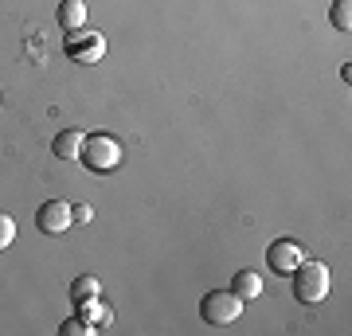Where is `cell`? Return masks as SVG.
I'll use <instances>...</instances> for the list:
<instances>
[{"instance_id": "obj_10", "label": "cell", "mask_w": 352, "mask_h": 336, "mask_svg": "<svg viewBox=\"0 0 352 336\" xmlns=\"http://www.w3.org/2000/svg\"><path fill=\"white\" fill-rule=\"evenodd\" d=\"M231 293L243 301H254L258 293H263V278L254 274V270H239V274L231 278Z\"/></svg>"}, {"instance_id": "obj_7", "label": "cell", "mask_w": 352, "mask_h": 336, "mask_svg": "<svg viewBox=\"0 0 352 336\" xmlns=\"http://www.w3.org/2000/svg\"><path fill=\"white\" fill-rule=\"evenodd\" d=\"M75 309H78V317H82V321L90 324V328H110V324H113V309H110V305H106L102 298L78 301Z\"/></svg>"}, {"instance_id": "obj_8", "label": "cell", "mask_w": 352, "mask_h": 336, "mask_svg": "<svg viewBox=\"0 0 352 336\" xmlns=\"http://www.w3.org/2000/svg\"><path fill=\"white\" fill-rule=\"evenodd\" d=\"M82 145H87V133H78V129H63V133H55V141H51V153H55L59 161H78Z\"/></svg>"}, {"instance_id": "obj_11", "label": "cell", "mask_w": 352, "mask_h": 336, "mask_svg": "<svg viewBox=\"0 0 352 336\" xmlns=\"http://www.w3.org/2000/svg\"><path fill=\"white\" fill-rule=\"evenodd\" d=\"M102 293V282L94 274H82V278H75V282H71V301H90V298H98Z\"/></svg>"}, {"instance_id": "obj_4", "label": "cell", "mask_w": 352, "mask_h": 336, "mask_svg": "<svg viewBox=\"0 0 352 336\" xmlns=\"http://www.w3.org/2000/svg\"><path fill=\"white\" fill-rule=\"evenodd\" d=\"M243 309H247V301L235 298L231 289H212V293H204V301H200V317L208 324H231V321H239Z\"/></svg>"}, {"instance_id": "obj_6", "label": "cell", "mask_w": 352, "mask_h": 336, "mask_svg": "<svg viewBox=\"0 0 352 336\" xmlns=\"http://www.w3.org/2000/svg\"><path fill=\"white\" fill-rule=\"evenodd\" d=\"M302 262H305V250H302V243H294V238H278V243H270V250H266V266H270L274 274L289 278Z\"/></svg>"}, {"instance_id": "obj_2", "label": "cell", "mask_w": 352, "mask_h": 336, "mask_svg": "<svg viewBox=\"0 0 352 336\" xmlns=\"http://www.w3.org/2000/svg\"><path fill=\"white\" fill-rule=\"evenodd\" d=\"M122 141L110 137V133H94V137H87V145H82V153H78V161L87 164L90 172H113L118 164H122Z\"/></svg>"}, {"instance_id": "obj_13", "label": "cell", "mask_w": 352, "mask_h": 336, "mask_svg": "<svg viewBox=\"0 0 352 336\" xmlns=\"http://www.w3.org/2000/svg\"><path fill=\"white\" fill-rule=\"evenodd\" d=\"M59 336H94V328H90V324L75 313V317H67V321L59 324Z\"/></svg>"}, {"instance_id": "obj_5", "label": "cell", "mask_w": 352, "mask_h": 336, "mask_svg": "<svg viewBox=\"0 0 352 336\" xmlns=\"http://www.w3.org/2000/svg\"><path fill=\"white\" fill-rule=\"evenodd\" d=\"M36 227L43 231V235H63V231H71V227H75L71 203H67V199H47V203H39Z\"/></svg>"}, {"instance_id": "obj_12", "label": "cell", "mask_w": 352, "mask_h": 336, "mask_svg": "<svg viewBox=\"0 0 352 336\" xmlns=\"http://www.w3.org/2000/svg\"><path fill=\"white\" fill-rule=\"evenodd\" d=\"M329 24L337 27V32H349L352 27V0H333V8H329Z\"/></svg>"}, {"instance_id": "obj_9", "label": "cell", "mask_w": 352, "mask_h": 336, "mask_svg": "<svg viewBox=\"0 0 352 336\" xmlns=\"http://www.w3.org/2000/svg\"><path fill=\"white\" fill-rule=\"evenodd\" d=\"M55 20L63 32H78V27L87 24V4L82 0H63L59 8H55Z\"/></svg>"}, {"instance_id": "obj_3", "label": "cell", "mask_w": 352, "mask_h": 336, "mask_svg": "<svg viewBox=\"0 0 352 336\" xmlns=\"http://www.w3.org/2000/svg\"><path fill=\"white\" fill-rule=\"evenodd\" d=\"M63 51L67 59L78 63V67H94V63H102V55H106V36L102 32H67L63 36Z\"/></svg>"}, {"instance_id": "obj_1", "label": "cell", "mask_w": 352, "mask_h": 336, "mask_svg": "<svg viewBox=\"0 0 352 336\" xmlns=\"http://www.w3.org/2000/svg\"><path fill=\"white\" fill-rule=\"evenodd\" d=\"M294 298L302 301V305H317V301H325L329 293V266L325 262H317V258H305L298 270H294Z\"/></svg>"}, {"instance_id": "obj_14", "label": "cell", "mask_w": 352, "mask_h": 336, "mask_svg": "<svg viewBox=\"0 0 352 336\" xmlns=\"http://www.w3.org/2000/svg\"><path fill=\"white\" fill-rule=\"evenodd\" d=\"M12 243H16V219L0 212V250H8Z\"/></svg>"}, {"instance_id": "obj_15", "label": "cell", "mask_w": 352, "mask_h": 336, "mask_svg": "<svg viewBox=\"0 0 352 336\" xmlns=\"http://www.w3.org/2000/svg\"><path fill=\"white\" fill-rule=\"evenodd\" d=\"M71 219H75V223H90V219H94V208H87V203H71Z\"/></svg>"}]
</instances>
